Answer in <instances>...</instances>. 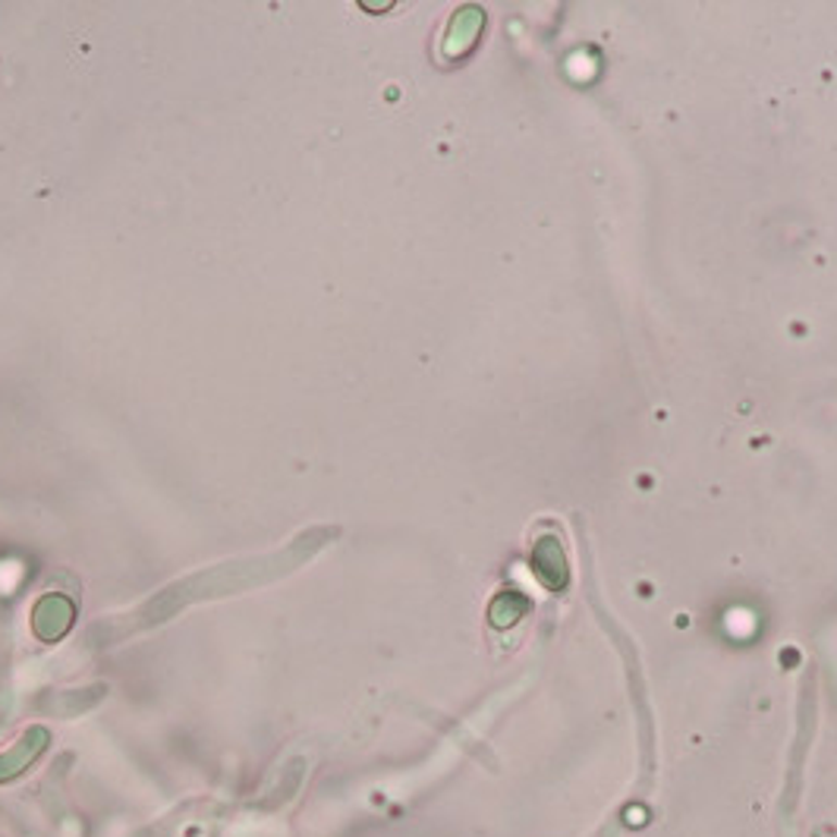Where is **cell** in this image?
Masks as SVG:
<instances>
[{
  "label": "cell",
  "instance_id": "cell-1",
  "mask_svg": "<svg viewBox=\"0 0 837 837\" xmlns=\"http://www.w3.org/2000/svg\"><path fill=\"white\" fill-rule=\"evenodd\" d=\"M48 740H51V737H48L45 727H32L29 734H26L16 747L10 749V752H3V755H0V784H7V780H13L16 775H23L32 762L41 755V749L48 747Z\"/></svg>",
  "mask_w": 837,
  "mask_h": 837
}]
</instances>
